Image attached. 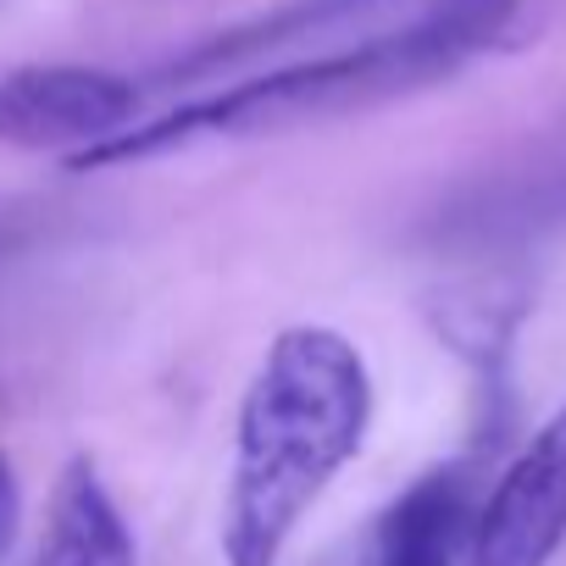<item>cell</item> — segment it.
Wrapping results in <instances>:
<instances>
[{
	"label": "cell",
	"instance_id": "obj_3",
	"mask_svg": "<svg viewBox=\"0 0 566 566\" xmlns=\"http://www.w3.org/2000/svg\"><path fill=\"white\" fill-rule=\"evenodd\" d=\"M566 222V123L505 161L444 189L417 222V244L439 255H511Z\"/></svg>",
	"mask_w": 566,
	"mask_h": 566
},
{
	"label": "cell",
	"instance_id": "obj_4",
	"mask_svg": "<svg viewBox=\"0 0 566 566\" xmlns=\"http://www.w3.org/2000/svg\"><path fill=\"white\" fill-rule=\"evenodd\" d=\"M566 544V406L478 500L461 566H549Z\"/></svg>",
	"mask_w": 566,
	"mask_h": 566
},
{
	"label": "cell",
	"instance_id": "obj_7",
	"mask_svg": "<svg viewBox=\"0 0 566 566\" xmlns=\"http://www.w3.org/2000/svg\"><path fill=\"white\" fill-rule=\"evenodd\" d=\"M134 533L112 500V489L101 483L95 461H67V472L56 478L51 494V522L40 538L34 566H134Z\"/></svg>",
	"mask_w": 566,
	"mask_h": 566
},
{
	"label": "cell",
	"instance_id": "obj_8",
	"mask_svg": "<svg viewBox=\"0 0 566 566\" xmlns=\"http://www.w3.org/2000/svg\"><path fill=\"white\" fill-rule=\"evenodd\" d=\"M18 522H23V494H18V478H12L7 450H0V566H7V555L18 544Z\"/></svg>",
	"mask_w": 566,
	"mask_h": 566
},
{
	"label": "cell",
	"instance_id": "obj_1",
	"mask_svg": "<svg viewBox=\"0 0 566 566\" xmlns=\"http://www.w3.org/2000/svg\"><path fill=\"white\" fill-rule=\"evenodd\" d=\"M367 422L361 350L334 328H283L239 406L222 566H277L306 511L356 461Z\"/></svg>",
	"mask_w": 566,
	"mask_h": 566
},
{
	"label": "cell",
	"instance_id": "obj_5",
	"mask_svg": "<svg viewBox=\"0 0 566 566\" xmlns=\"http://www.w3.org/2000/svg\"><path fill=\"white\" fill-rule=\"evenodd\" d=\"M139 95L101 67H23L0 78V145H101L128 128Z\"/></svg>",
	"mask_w": 566,
	"mask_h": 566
},
{
	"label": "cell",
	"instance_id": "obj_6",
	"mask_svg": "<svg viewBox=\"0 0 566 566\" xmlns=\"http://www.w3.org/2000/svg\"><path fill=\"white\" fill-rule=\"evenodd\" d=\"M472 472L439 467L417 478L373 527L361 544H350L334 566H461L467 527H472Z\"/></svg>",
	"mask_w": 566,
	"mask_h": 566
},
{
	"label": "cell",
	"instance_id": "obj_2",
	"mask_svg": "<svg viewBox=\"0 0 566 566\" xmlns=\"http://www.w3.org/2000/svg\"><path fill=\"white\" fill-rule=\"evenodd\" d=\"M516 23V0H439V7L400 34H378L367 45L277 67L266 78H250L228 95L189 101L184 112L150 123V128H123L78 156V167H112V161H139L156 150H178L195 139H233V134H277L301 123H328L345 112H367L400 95H417L450 73H461L472 56L494 51Z\"/></svg>",
	"mask_w": 566,
	"mask_h": 566
}]
</instances>
